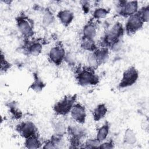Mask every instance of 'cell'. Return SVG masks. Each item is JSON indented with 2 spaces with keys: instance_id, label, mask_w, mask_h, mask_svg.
I'll return each instance as SVG.
<instances>
[{
  "instance_id": "1",
  "label": "cell",
  "mask_w": 149,
  "mask_h": 149,
  "mask_svg": "<svg viewBox=\"0 0 149 149\" xmlns=\"http://www.w3.org/2000/svg\"><path fill=\"white\" fill-rule=\"evenodd\" d=\"M74 74L76 82L81 86H96L100 82V77L95 70L87 65L74 66Z\"/></svg>"
},
{
  "instance_id": "2",
  "label": "cell",
  "mask_w": 149,
  "mask_h": 149,
  "mask_svg": "<svg viewBox=\"0 0 149 149\" xmlns=\"http://www.w3.org/2000/svg\"><path fill=\"white\" fill-rule=\"evenodd\" d=\"M125 29L119 22H115L110 28L107 29L100 40V47H109L115 41L122 39L125 34Z\"/></svg>"
},
{
  "instance_id": "3",
  "label": "cell",
  "mask_w": 149,
  "mask_h": 149,
  "mask_svg": "<svg viewBox=\"0 0 149 149\" xmlns=\"http://www.w3.org/2000/svg\"><path fill=\"white\" fill-rule=\"evenodd\" d=\"M68 126L66 134L68 136L70 148H79L87 134V130L82 126Z\"/></svg>"
},
{
  "instance_id": "4",
  "label": "cell",
  "mask_w": 149,
  "mask_h": 149,
  "mask_svg": "<svg viewBox=\"0 0 149 149\" xmlns=\"http://www.w3.org/2000/svg\"><path fill=\"white\" fill-rule=\"evenodd\" d=\"M16 27L24 38V40L31 39L34 35L33 21L24 13L19 14L16 18Z\"/></svg>"
},
{
  "instance_id": "5",
  "label": "cell",
  "mask_w": 149,
  "mask_h": 149,
  "mask_svg": "<svg viewBox=\"0 0 149 149\" xmlns=\"http://www.w3.org/2000/svg\"><path fill=\"white\" fill-rule=\"evenodd\" d=\"M77 94H67L55 102L52 107L53 111L56 116H65L70 111L76 103Z\"/></svg>"
},
{
  "instance_id": "6",
  "label": "cell",
  "mask_w": 149,
  "mask_h": 149,
  "mask_svg": "<svg viewBox=\"0 0 149 149\" xmlns=\"http://www.w3.org/2000/svg\"><path fill=\"white\" fill-rule=\"evenodd\" d=\"M139 77V70L135 66H131L123 72L118 87L122 89L131 87L137 82Z\"/></svg>"
},
{
  "instance_id": "7",
  "label": "cell",
  "mask_w": 149,
  "mask_h": 149,
  "mask_svg": "<svg viewBox=\"0 0 149 149\" xmlns=\"http://www.w3.org/2000/svg\"><path fill=\"white\" fill-rule=\"evenodd\" d=\"M66 54L63 44L61 41H58L49 49L48 54V58L51 63L59 66L64 61Z\"/></svg>"
},
{
  "instance_id": "8",
  "label": "cell",
  "mask_w": 149,
  "mask_h": 149,
  "mask_svg": "<svg viewBox=\"0 0 149 149\" xmlns=\"http://www.w3.org/2000/svg\"><path fill=\"white\" fill-rule=\"evenodd\" d=\"M118 13L123 17H128L139 10V3L137 1H119L116 4Z\"/></svg>"
},
{
  "instance_id": "9",
  "label": "cell",
  "mask_w": 149,
  "mask_h": 149,
  "mask_svg": "<svg viewBox=\"0 0 149 149\" xmlns=\"http://www.w3.org/2000/svg\"><path fill=\"white\" fill-rule=\"evenodd\" d=\"M144 24L137 12L127 17L124 27L125 32L127 35L131 36L139 31L143 27Z\"/></svg>"
},
{
  "instance_id": "10",
  "label": "cell",
  "mask_w": 149,
  "mask_h": 149,
  "mask_svg": "<svg viewBox=\"0 0 149 149\" xmlns=\"http://www.w3.org/2000/svg\"><path fill=\"white\" fill-rule=\"evenodd\" d=\"M15 129L18 134L24 139L38 134L37 127L31 121L20 122L16 125Z\"/></svg>"
},
{
  "instance_id": "11",
  "label": "cell",
  "mask_w": 149,
  "mask_h": 149,
  "mask_svg": "<svg viewBox=\"0 0 149 149\" xmlns=\"http://www.w3.org/2000/svg\"><path fill=\"white\" fill-rule=\"evenodd\" d=\"M42 42L40 40H24L23 49L29 55L37 56L42 52Z\"/></svg>"
},
{
  "instance_id": "12",
  "label": "cell",
  "mask_w": 149,
  "mask_h": 149,
  "mask_svg": "<svg viewBox=\"0 0 149 149\" xmlns=\"http://www.w3.org/2000/svg\"><path fill=\"white\" fill-rule=\"evenodd\" d=\"M71 118L78 124L83 125L85 123L87 113L85 107L81 103L76 102L70 111Z\"/></svg>"
},
{
  "instance_id": "13",
  "label": "cell",
  "mask_w": 149,
  "mask_h": 149,
  "mask_svg": "<svg viewBox=\"0 0 149 149\" xmlns=\"http://www.w3.org/2000/svg\"><path fill=\"white\" fill-rule=\"evenodd\" d=\"M82 38L94 39L97 33V25L91 18L83 26L82 29Z\"/></svg>"
},
{
  "instance_id": "14",
  "label": "cell",
  "mask_w": 149,
  "mask_h": 149,
  "mask_svg": "<svg viewBox=\"0 0 149 149\" xmlns=\"http://www.w3.org/2000/svg\"><path fill=\"white\" fill-rule=\"evenodd\" d=\"M56 17L63 26L68 27L73 22L74 15L69 9H62L58 12Z\"/></svg>"
},
{
  "instance_id": "15",
  "label": "cell",
  "mask_w": 149,
  "mask_h": 149,
  "mask_svg": "<svg viewBox=\"0 0 149 149\" xmlns=\"http://www.w3.org/2000/svg\"><path fill=\"white\" fill-rule=\"evenodd\" d=\"M93 52L100 66L105 63L108 60L109 49L108 48L99 47Z\"/></svg>"
},
{
  "instance_id": "16",
  "label": "cell",
  "mask_w": 149,
  "mask_h": 149,
  "mask_svg": "<svg viewBox=\"0 0 149 149\" xmlns=\"http://www.w3.org/2000/svg\"><path fill=\"white\" fill-rule=\"evenodd\" d=\"M42 142L38 134L30 136L25 139L24 142V147L29 149H37L42 148Z\"/></svg>"
},
{
  "instance_id": "17",
  "label": "cell",
  "mask_w": 149,
  "mask_h": 149,
  "mask_svg": "<svg viewBox=\"0 0 149 149\" xmlns=\"http://www.w3.org/2000/svg\"><path fill=\"white\" fill-rule=\"evenodd\" d=\"M108 112V108L104 103L98 104L93 111V118L95 121H99L103 119Z\"/></svg>"
},
{
  "instance_id": "18",
  "label": "cell",
  "mask_w": 149,
  "mask_h": 149,
  "mask_svg": "<svg viewBox=\"0 0 149 149\" xmlns=\"http://www.w3.org/2000/svg\"><path fill=\"white\" fill-rule=\"evenodd\" d=\"M109 129L110 126L109 122L105 121L102 125L97 129L95 138L101 143L105 141L109 134Z\"/></svg>"
},
{
  "instance_id": "19",
  "label": "cell",
  "mask_w": 149,
  "mask_h": 149,
  "mask_svg": "<svg viewBox=\"0 0 149 149\" xmlns=\"http://www.w3.org/2000/svg\"><path fill=\"white\" fill-rule=\"evenodd\" d=\"M34 80L29 86V89H31L36 93L41 92L46 86V84L43 81L37 73H33Z\"/></svg>"
},
{
  "instance_id": "20",
  "label": "cell",
  "mask_w": 149,
  "mask_h": 149,
  "mask_svg": "<svg viewBox=\"0 0 149 149\" xmlns=\"http://www.w3.org/2000/svg\"><path fill=\"white\" fill-rule=\"evenodd\" d=\"M52 126L55 134L64 136L67 132L68 127L65 123L60 120H55L52 122Z\"/></svg>"
},
{
  "instance_id": "21",
  "label": "cell",
  "mask_w": 149,
  "mask_h": 149,
  "mask_svg": "<svg viewBox=\"0 0 149 149\" xmlns=\"http://www.w3.org/2000/svg\"><path fill=\"white\" fill-rule=\"evenodd\" d=\"M55 21V16L51 10L46 8L43 10L42 16V23L45 27L51 26Z\"/></svg>"
},
{
  "instance_id": "22",
  "label": "cell",
  "mask_w": 149,
  "mask_h": 149,
  "mask_svg": "<svg viewBox=\"0 0 149 149\" xmlns=\"http://www.w3.org/2000/svg\"><path fill=\"white\" fill-rule=\"evenodd\" d=\"M80 47L87 51L90 52H94L98 48V46L94 40V39H88L82 38L80 41Z\"/></svg>"
},
{
  "instance_id": "23",
  "label": "cell",
  "mask_w": 149,
  "mask_h": 149,
  "mask_svg": "<svg viewBox=\"0 0 149 149\" xmlns=\"http://www.w3.org/2000/svg\"><path fill=\"white\" fill-rule=\"evenodd\" d=\"M123 141L125 144L133 145L137 141V137L135 132L130 128H127L124 133Z\"/></svg>"
},
{
  "instance_id": "24",
  "label": "cell",
  "mask_w": 149,
  "mask_h": 149,
  "mask_svg": "<svg viewBox=\"0 0 149 149\" xmlns=\"http://www.w3.org/2000/svg\"><path fill=\"white\" fill-rule=\"evenodd\" d=\"M7 106L11 116L13 119H20V118H22L23 113L18 107L16 102H15L14 101L9 102Z\"/></svg>"
},
{
  "instance_id": "25",
  "label": "cell",
  "mask_w": 149,
  "mask_h": 149,
  "mask_svg": "<svg viewBox=\"0 0 149 149\" xmlns=\"http://www.w3.org/2000/svg\"><path fill=\"white\" fill-rule=\"evenodd\" d=\"M110 12V9L104 8V7H98L94 9L92 14V18L93 19L99 20L105 18Z\"/></svg>"
},
{
  "instance_id": "26",
  "label": "cell",
  "mask_w": 149,
  "mask_h": 149,
  "mask_svg": "<svg viewBox=\"0 0 149 149\" xmlns=\"http://www.w3.org/2000/svg\"><path fill=\"white\" fill-rule=\"evenodd\" d=\"M101 142L95 137L90 138L84 141L80 146V148H98Z\"/></svg>"
},
{
  "instance_id": "27",
  "label": "cell",
  "mask_w": 149,
  "mask_h": 149,
  "mask_svg": "<svg viewBox=\"0 0 149 149\" xmlns=\"http://www.w3.org/2000/svg\"><path fill=\"white\" fill-rule=\"evenodd\" d=\"M12 67V64L6 59L2 51H1V67L0 71L1 73H6Z\"/></svg>"
},
{
  "instance_id": "28",
  "label": "cell",
  "mask_w": 149,
  "mask_h": 149,
  "mask_svg": "<svg viewBox=\"0 0 149 149\" xmlns=\"http://www.w3.org/2000/svg\"><path fill=\"white\" fill-rule=\"evenodd\" d=\"M138 13L144 23H148L149 20V5L141 7L139 9Z\"/></svg>"
},
{
  "instance_id": "29",
  "label": "cell",
  "mask_w": 149,
  "mask_h": 149,
  "mask_svg": "<svg viewBox=\"0 0 149 149\" xmlns=\"http://www.w3.org/2000/svg\"><path fill=\"white\" fill-rule=\"evenodd\" d=\"M87 61V66L93 68L94 70H96L100 66L93 52H90V54L88 55Z\"/></svg>"
},
{
  "instance_id": "30",
  "label": "cell",
  "mask_w": 149,
  "mask_h": 149,
  "mask_svg": "<svg viewBox=\"0 0 149 149\" xmlns=\"http://www.w3.org/2000/svg\"><path fill=\"white\" fill-rule=\"evenodd\" d=\"M123 47V42L122 39L119 40L115 41L112 45L109 47V49L111 50L113 52H119Z\"/></svg>"
},
{
  "instance_id": "31",
  "label": "cell",
  "mask_w": 149,
  "mask_h": 149,
  "mask_svg": "<svg viewBox=\"0 0 149 149\" xmlns=\"http://www.w3.org/2000/svg\"><path fill=\"white\" fill-rule=\"evenodd\" d=\"M64 61L66 62L69 66L74 67L76 65V59L74 56L69 52H66Z\"/></svg>"
},
{
  "instance_id": "32",
  "label": "cell",
  "mask_w": 149,
  "mask_h": 149,
  "mask_svg": "<svg viewBox=\"0 0 149 149\" xmlns=\"http://www.w3.org/2000/svg\"><path fill=\"white\" fill-rule=\"evenodd\" d=\"M115 147V144L112 139L109 140L108 141H102L100 143L98 148L101 149H112Z\"/></svg>"
},
{
  "instance_id": "33",
  "label": "cell",
  "mask_w": 149,
  "mask_h": 149,
  "mask_svg": "<svg viewBox=\"0 0 149 149\" xmlns=\"http://www.w3.org/2000/svg\"><path fill=\"white\" fill-rule=\"evenodd\" d=\"M42 148L44 149H47V148L54 149V148H56V147L53 141L51 139H49L47 140L44 142V143L43 144V146H42Z\"/></svg>"
},
{
  "instance_id": "34",
  "label": "cell",
  "mask_w": 149,
  "mask_h": 149,
  "mask_svg": "<svg viewBox=\"0 0 149 149\" xmlns=\"http://www.w3.org/2000/svg\"><path fill=\"white\" fill-rule=\"evenodd\" d=\"M80 3L82 7V9L85 13H87L89 10V3L88 1H80Z\"/></svg>"
}]
</instances>
